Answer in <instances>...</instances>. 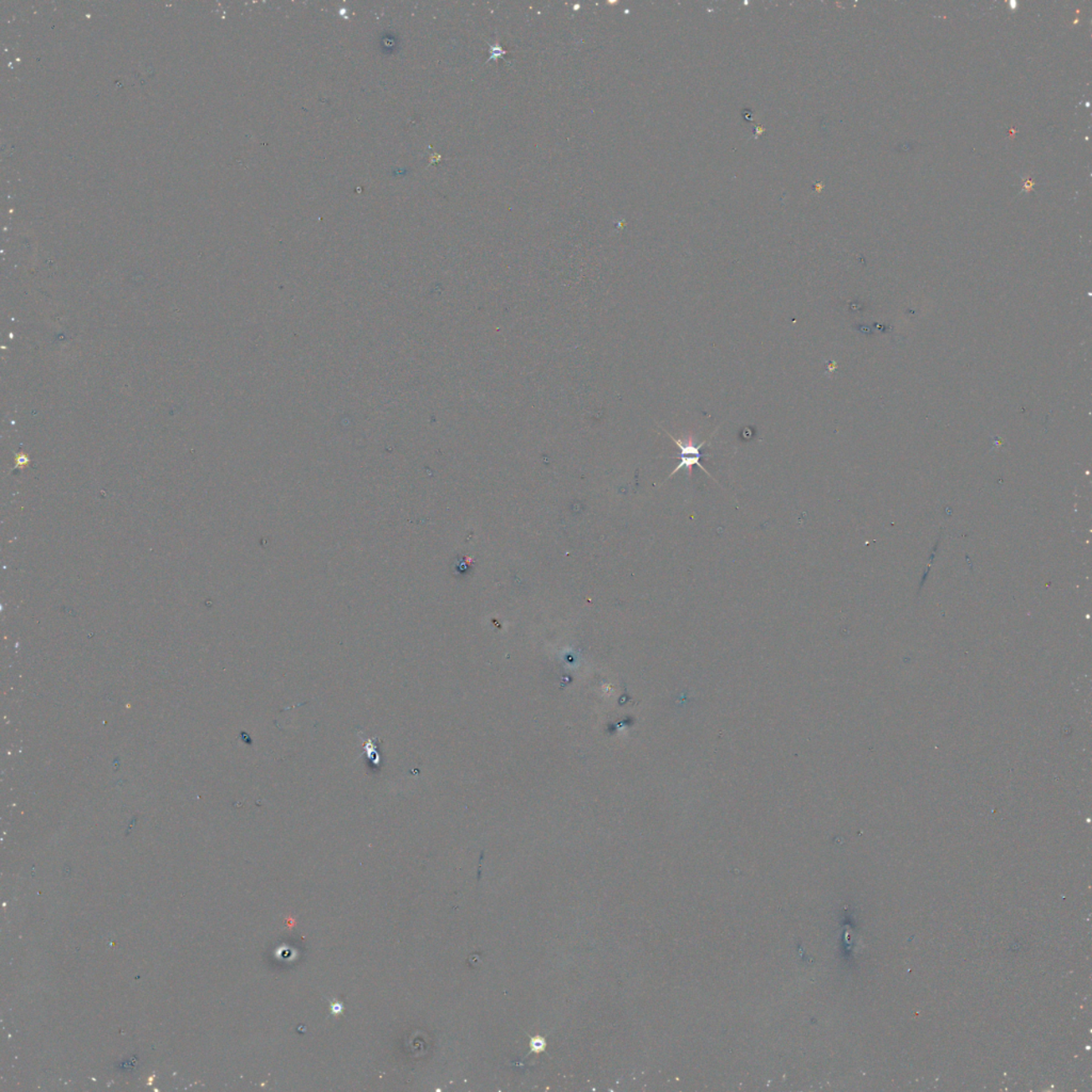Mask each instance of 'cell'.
<instances>
[{"instance_id":"obj_1","label":"cell","mask_w":1092,"mask_h":1092,"mask_svg":"<svg viewBox=\"0 0 1092 1092\" xmlns=\"http://www.w3.org/2000/svg\"><path fill=\"white\" fill-rule=\"evenodd\" d=\"M666 433H667L670 439H671L680 449V463L677 464L675 470H673L671 474H670L669 478L672 477V476L676 474L677 472L683 470V468H686V471H688V476L691 477L692 475V467L695 466L699 467L701 471H703L706 474L711 476L710 472H708L707 468L701 464L700 461L703 457L702 454H701V449L706 446L708 441H704V442L696 444L695 437L692 435L687 436L683 440L680 439V437L679 439H676V437L670 435L668 431H666Z\"/></svg>"}]
</instances>
